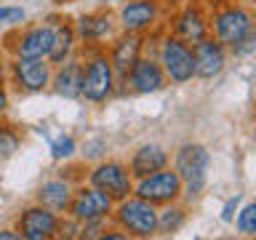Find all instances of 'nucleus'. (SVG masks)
<instances>
[{"label":"nucleus","instance_id":"nucleus-13","mask_svg":"<svg viewBox=\"0 0 256 240\" xmlns=\"http://www.w3.org/2000/svg\"><path fill=\"white\" fill-rule=\"evenodd\" d=\"M131 94H139V96H150V94H158L168 86V80L160 70V64L155 56H139L136 64L126 72V78L120 80Z\"/></svg>","mask_w":256,"mask_h":240},{"label":"nucleus","instance_id":"nucleus-2","mask_svg":"<svg viewBox=\"0 0 256 240\" xmlns=\"http://www.w3.org/2000/svg\"><path fill=\"white\" fill-rule=\"evenodd\" d=\"M208 35L216 43H222L224 48H235L238 43H243L246 38H254V14L248 11L243 3L238 0H222L216 8H211L208 14Z\"/></svg>","mask_w":256,"mask_h":240},{"label":"nucleus","instance_id":"nucleus-25","mask_svg":"<svg viewBox=\"0 0 256 240\" xmlns=\"http://www.w3.org/2000/svg\"><path fill=\"white\" fill-rule=\"evenodd\" d=\"M235 230L240 232L243 238H251V235H256V203H243L238 208V214H235Z\"/></svg>","mask_w":256,"mask_h":240},{"label":"nucleus","instance_id":"nucleus-7","mask_svg":"<svg viewBox=\"0 0 256 240\" xmlns=\"http://www.w3.org/2000/svg\"><path fill=\"white\" fill-rule=\"evenodd\" d=\"M86 184L102 190L115 203L126 200L128 195H134V176L128 171V166L120 163V160H96V166L88 171Z\"/></svg>","mask_w":256,"mask_h":240},{"label":"nucleus","instance_id":"nucleus-8","mask_svg":"<svg viewBox=\"0 0 256 240\" xmlns=\"http://www.w3.org/2000/svg\"><path fill=\"white\" fill-rule=\"evenodd\" d=\"M14 59H48L54 43V16L38 24H22L19 32L11 35Z\"/></svg>","mask_w":256,"mask_h":240},{"label":"nucleus","instance_id":"nucleus-34","mask_svg":"<svg viewBox=\"0 0 256 240\" xmlns=\"http://www.w3.org/2000/svg\"><path fill=\"white\" fill-rule=\"evenodd\" d=\"M0 240H22V235L14 227H0Z\"/></svg>","mask_w":256,"mask_h":240},{"label":"nucleus","instance_id":"nucleus-35","mask_svg":"<svg viewBox=\"0 0 256 240\" xmlns=\"http://www.w3.org/2000/svg\"><path fill=\"white\" fill-rule=\"evenodd\" d=\"M246 240H256V238H254V235H251V238H246Z\"/></svg>","mask_w":256,"mask_h":240},{"label":"nucleus","instance_id":"nucleus-16","mask_svg":"<svg viewBox=\"0 0 256 240\" xmlns=\"http://www.w3.org/2000/svg\"><path fill=\"white\" fill-rule=\"evenodd\" d=\"M56 219H59V214H54L51 208L32 203L27 208H22V214L16 216L14 230L22 235V240H51Z\"/></svg>","mask_w":256,"mask_h":240},{"label":"nucleus","instance_id":"nucleus-32","mask_svg":"<svg viewBox=\"0 0 256 240\" xmlns=\"http://www.w3.org/2000/svg\"><path fill=\"white\" fill-rule=\"evenodd\" d=\"M96 240H134L131 235H126L123 230H118L115 224H112V227H104L102 232H99V238Z\"/></svg>","mask_w":256,"mask_h":240},{"label":"nucleus","instance_id":"nucleus-29","mask_svg":"<svg viewBox=\"0 0 256 240\" xmlns=\"http://www.w3.org/2000/svg\"><path fill=\"white\" fill-rule=\"evenodd\" d=\"M254 48H256V35H254V38H246L243 43H238L235 48H230L227 54H232L235 59H248V56L254 54Z\"/></svg>","mask_w":256,"mask_h":240},{"label":"nucleus","instance_id":"nucleus-24","mask_svg":"<svg viewBox=\"0 0 256 240\" xmlns=\"http://www.w3.org/2000/svg\"><path fill=\"white\" fill-rule=\"evenodd\" d=\"M19 150H22V134H19V128L0 118V163L8 160V158H14Z\"/></svg>","mask_w":256,"mask_h":240},{"label":"nucleus","instance_id":"nucleus-21","mask_svg":"<svg viewBox=\"0 0 256 240\" xmlns=\"http://www.w3.org/2000/svg\"><path fill=\"white\" fill-rule=\"evenodd\" d=\"M78 35L72 30L70 19H62V16H54V43H51V54H48V64L56 67V64H64L67 59L78 54Z\"/></svg>","mask_w":256,"mask_h":240},{"label":"nucleus","instance_id":"nucleus-10","mask_svg":"<svg viewBox=\"0 0 256 240\" xmlns=\"http://www.w3.org/2000/svg\"><path fill=\"white\" fill-rule=\"evenodd\" d=\"M160 16H163L160 0H123L118 8V14H115V22H118L120 32L144 35V32L158 27Z\"/></svg>","mask_w":256,"mask_h":240},{"label":"nucleus","instance_id":"nucleus-3","mask_svg":"<svg viewBox=\"0 0 256 240\" xmlns=\"http://www.w3.org/2000/svg\"><path fill=\"white\" fill-rule=\"evenodd\" d=\"M110 222L134 240H152L158 235V208L136 195H128L126 200L115 203Z\"/></svg>","mask_w":256,"mask_h":240},{"label":"nucleus","instance_id":"nucleus-9","mask_svg":"<svg viewBox=\"0 0 256 240\" xmlns=\"http://www.w3.org/2000/svg\"><path fill=\"white\" fill-rule=\"evenodd\" d=\"M72 30L78 35L80 46H107L112 38L118 35V22L110 8H96V11L80 14L72 22Z\"/></svg>","mask_w":256,"mask_h":240},{"label":"nucleus","instance_id":"nucleus-15","mask_svg":"<svg viewBox=\"0 0 256 240\" xmlns=\"http://www.w3.org/2000/svg\"><path fill=\"white\" fill-rule=\"evenodd\" d=\"M144 46H147V40H144V35H136V32H118L110 40V48H104V51L110 56V64L118 75V83L136 64V59L144 56Z\"/></svg>","mask_w":256,"mask_h":240},{"label":"nucleus","instance_id":"nucleus-22","mask_svg":"<svg viewBox=\"0 0 256 240\" xmlns=\"http://www.w3.org/2000/svg\"><path fill=\"white\" fill-rule=\"evenodd\" d=\"M184 222H187L184 206L171 203V206L158 208V235H176L184 227Z\"/></svg>","mask_w":256,"mask_h":240},{"label":"nucleus","instance_id":"nucleus-12","mask_svg":"<svg viewBox=\"0 0 256 240\" xmlns=\"http://www.w3.org/2000/svg\"><path fill=\"white\" fill-rule=\"evenodd\" d=\"M171 35L182 38L184 43H190V46L208 38V8L200 3V0H187V3L174 14Z\"/></svg>","mask_w":256,"mask_h":240},{"label":"nucleus","instance_id":"nucleus-19","mask_svg":"<svg viewBox=\"0 0 256 240\" xmlns=\"http://www.w3.org/2000/svg\"><path fill=\"white\" fill-rule=\"evenodd\" d=\"M80 80H83V62L80 56H72L64 64H56L54 67V75H51V91L62 99H70L75 102L80 99Z\"/></svg>","mask_w":256,"mask_h":240},{"label":"nucleus","instance_id":"nucleus-26","mask_svg":"<svg viewBox=\"0 0 256 240\" xmlns=\"http://www.w3.org/2000/svg\"><path fill=\"white\" fill-rule=\"evenodd\" d=\"M78 227L80 222H75L72 216L67 214H59V219H56V227L51 232V240H75L78 238Z\"/></svg>","mask_w":256,"mask_h":240},{"label":"nucleus","instance_id":"nucleus-28","mask_svg":"<svg viewBox=\"0 0 256 240\" xmlns=\"http://www.w3.org/2000/svg\"><path fill=\"white\" fill-rule=\"evenodd\" d=\"M107 227V219H99V222H83L78 227V238L75 240H96L99 232Z\"/></svg>","mask_w":256,"mask_h":240},{"label":"nucleus","instance_id":"nucleus-31","mask_svg":"<svg viewBox=\"0 0 256 240\" xmlns=\"http://www.w3.org/2000/svg\"><path fill=\"white\" fill-rule=\"evenodd\" d=\"M104 139H94V142H88L86 147H83V155L88 158V160H102V155H104Z\"/></svg>","mask_w":256,"mask_h":240},{"label":"nucleus","instance_id":"nucleus-11","mask_svg":"<svg viewBox=\"0 0 256 240\" xmlns=\"http://www.w3.org/2000/svg\"><path fill=\"white\" fill-rule=\"evenodd\" d=\"M115 208V200L110 195H104L102 190L91 187V184H80L75 187V195L70 200V208H67V216H72L75 222H99V219H107L110 222V214Z\"/></svg>","mask_w":256,"mask_h":240},{"label":"nucleus","instance_id":"nucleus-30","mask_svg":"<svg viewBox=\"0 0 256 240\" xmlns=\"http://www.w3.org/2000/svg\"><path fill=\"white\" fill-rule=\"evenodd\" d=\"M240 200H243V198L235 195V198H230L227 203L222 206V216H219V219H222L224 224H230L232 219H235V214H238V208H240Z\"/></svg>","mask_w":256,"mask_h":240},{"label":"nucleus","instance_id":"nucleus-20","mask_svg":"<svg viewBox=\"0 0 256 240\" xmlns=\"http://www.w3.org/2000/svg\"><path fill=\"white\" fill-rule=\"evenodd\" d=\"M75 195V184L64 176H54V179H46L38 187V203L51 208L54 214H67L70 200Z\"/></svg>","mask_w":256,"mask_h":240},{"label":"nucleus","instance_id":"nucleus-14","mask_svg":"<svg viewBox=\"0 0 256 240\" xmlns=\"http://www.w3.org/2000/svg\"><path fill=\"white\" fill-rule=\"evenodd\" d=\"M54 67L48 59H14L11 62V80L24 94H43L51 86Z\"/></svg>","mask_w":256,"mask_h":240},{"label":"nucleus","instance_id":"nucleus-23","mask_svg":"<svg viewBox=\"0 0 256 240\" xmlns=\"http://www.w3.org/2000/svg\"><path fill=\"white\" fill-rule=\"evenodd\" d=\"M48 152H51V158L56 163H67V160H72L80 152V147L72 134H56L54 139H48Z\"/></svg>","mask_w":256,"mask_h":240},{"label":"nucleus","instance_id":"nucleus-17","mask_svg":"<svg viewBox=\"0 0 256 240\" xmlns=\"http://www.w3.org/2000/svg\"><path fill=\"white\" fill-rule=\"evenodd\" d=\"M227 48L208 35L198 43H192V59H195V78L198 80H214L227 67Z\"/></svg>","mask_w":256,"mask_h":240},{"label":"nucleus","instance_id":"nucleus-5","mask_svg":"<svg viewBox=\"0 0 256 240\" xmlns=\"http://www.w3.org/2000/svg\"><path fill=\"white\" fill-rule=\"evenodd\" d=\"M158 64L163 70L166 80L171 86H187L195 80V59H192V46L184 43L182 38L166 32L158 43Z\"/></svg>","mask_w":256,"mask_h":240},{"label":"nucleus","instance_id":"nucleus-4","mask_svg":"<svg viewBox=\"0 0 256 240\" xmlns=\"http://www.w3.org/2000/svg\"><path fill=\"white\" fill-rule=\"evenodd\" d=\"M174 171L179 174L184 198H198L208 184V171H211V152L200 142H187L176 150L174 155Z\"/></svg>","mask_w":256,"mask_h":240},{"label":"nucleus","instance_id":"nucleus-6","mask_svg":"<svg viewBox=\"0 0 256 240\" xmlns=\"http://www.w3.org/2000/svg\"><path fill=\"white\" fill-rule=\"evenodd\" d=\"M134 195L147 200V203L155 206V208H163V206L179 203V200L184 198V187H182L179 174L168 166V168H163V171H155L150 176L136 179L134 182Z\"/></svg>","mask_w":256,"mask_h":240},{"label":"nucleus","instance_id":"nucleus-33","mask_svg":"<svg viewBox=\"0 0 256 240\" xmlns=\"http://www.w3.org/2000/svg\"><path fill=\"white\" fill-rule=\"evenodd\" d=\"M8 107H11V96H8V88L0 83V118H6Z\"/></svg>","mask_w":256,"mask_h":240},{"label":"nucleus","instance_id":"nucleus-18","mask_svg":"<svg viewBox=\"0 0 256 240\" xmlns=\"http://www.w3.org/2000/svg\"><path fill=\"white\" fill-rule=\"evenodd\" d=\"M128 171H131L134 182L142 179V176H150L155 171H163V168L171 166V155H168V150L163 147V144L158 142H147V144H139L131 158H128Z\"/></svg>","mask_w":256,"mask_h":240},{"label":"nucleus","instance_id":"nucleus-1","mask_svg":"<svg viewBox=\"0 0 256 240\" xmlns=\"http://www.w3.org/2000/svg\"><path fill=\"white\" fill-rule=\"evenodd\" d=\"M107 46H83V80H80V99L88 104H107L118 91V75L104 51Z\"/></svg>","mask_w":256,"mask_h":240},{"label":"nucleus","instance_id":"nucleus-27","mask_svg":"<svg viewBox=\"0 0 256 240\" xmlns=\"http://www.w3.org/2000/svg\"><path fill=\"white\" fill-rule=\"evenodd\" d=\"M27 22V11L22 6L0 3V24H11V27H22Z\"/></svg>","mask_w":256,"mask_h":240}]
</instances>
